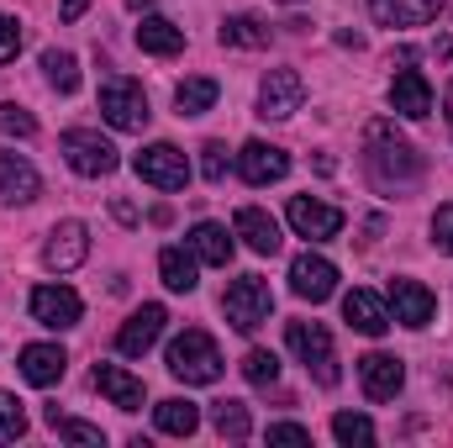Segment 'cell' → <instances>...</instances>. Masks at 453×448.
<instances>
[{"label": "cell", "instance_id": "2", "mask_svg": "<svg viewBox=\"0 0 453 448\" xmlns=\"http://www.w3.org/2000/svg\"><path fill=\"white\" fill-rule=\"evenodd\" d=\"M164 364L185 385H217L222 380V353H217L211 333H201V328H185V333L174 337L169 353H164Z\"/></svg>", "mask_w": 453, "mask_h": 448}, {"label": "cell", "instance_id": "6", "mask_svg": "<svg viewBox=\"0 0 453 448\" xmlns=\"http://www.w3.org/2000/svg\"><path fill=\"white\" fill-rule=\"evenodd\" d=\"M137 180L153 185V190H185L190 185V158L174 148V143H148L137 158H132Z\"/></svg>", "mask_w": 453, "mask_h": 448}, {"label": "cell", "instance_id": "30", "mask_svg": "<svg viewBox=\"0 0 453 448\" xmlns=\"http://www.w3.org/2000/svg\"><path fill=\"white\" fill-rule=\"evenodd\" d=\"M42 74H48V85H53L58 96H74V90H80V64H74V53L48 48V53H42Z\"/></svg>", "mask_w": 453, "mask_h": 448}, {"label": "cell", "instance_id": "23", "mask_svg": "<svg viewBox=\"0 0 453 448\" xmlns=\"http://www.w3.org/2000/svg\"><path fill=\"white\" fill-rule=\"evenodd\" d=\"M443 5L449 0H369L380 27H427V21H438Z\"/></svg>", "mask_w": 453, "mask_h": 448}, {"label": "cell", "instance_id": "18", "mask_svg": "<svg viewBox=\"0 0 453 448\" xmlns=\"http://www.w3.org/2000/svg\"><path fill=\"white\" fill-rule=\"evenodd\" d=\"M342 317H348V328L353 333H364V337H380V333H390V306L374 296V290H348L342 296Z\"/></svg>", "mask_w": 453, "mask_h": 448}, {"label": "cell", "instance_id": "24", "mask_svg": "<svg viewBox=\"0 0 453 448\" xmlns=\"http://www.w3.org/2000/svg\"><path fill=\"white\" fill-rule=\"evenodd\" d=\"M96 390L121 412H142V380L121 364H96Z\"/></svg>", "mask_w": 453, "mask_h": 448}, {"label": "cell", "instance_id": "15", "mask_svg": "<svg viewBox=\"0 0 453 448\" xmlns=\"http://www.w3.org/2000/svg\"><path fill=\"white\" fill-rule=\"evenodd\" d=\"M358 385H364V396L369 401H395L401 396V385H406V364L395 359V353H364L358 359Z\"/></svg>", "mask_w": 453, "mask_h": 448}, {"label": "cell", "instance_id": "39", "mask_svg": "<svg viewBox=\"0 0 453 448\" xmlns=\"http://www.w3.org/2000/svg\"><path fill=\"white\" fill-rule=\"evenodd\" d=\"M21 53V21L16 16H0V64H11Z\"/></svg>", "mask_w": 453, "mask_h": 448}, {"label": "cell", "instance_id": "31", "mask_svg": "<svg viewBox=\"0 0 453 448\" xmlns=\"http://www.w3.org/2000/svg\"><path fill=\"white\" fill-rule=\"evenodd\" d=\"M333 438H338L342 448H369L380 433H374V422H369L364 412H338V417H333Z\"/></svg>", "mask_w": 453, "mask_h": 448}, {"label": "cell", "instance_id": "8", "mask_svg": "<svg viewBox=\"0 0 453 448\" xmlns=\"http://www.w3.org/2000/svg\"><path fill=\"white\" fill-rule=\"evenodd\" d=\"M101 116L116 132H142L153 112H148V96H142L137 80H106L101 85Z\"/></svg>", "mask_w": 453, "mask_h": 448}, {"label": "cell", "instance_id": "28", "mask_svg": "<svg viewBox=\"0 0 453 448\" xmlns=\"http://www.w3.org/2000/svg\"><path fill=\"white\" fill-rule=\"evenodd\" d=\"M217 96H222V85L217 80H206V74H196V80H180V90H174V106L180 116H201L217 106Z\"/></svg>", "mask_w": 453, "mask_h": 448}, {"label": "cell", "instance_id": "5", "mask_svg": "<svg viewBox=\"0 0 453 448\" xmlns=\"http://www.w3.org/2000/svg\"><path fill=\"white\" fill-rule=\"evenodd\" d=\"M285 343H290V353L322 380V385H338V353H333V333L322 328V322H290L285 328Z\"/></svg>", "mask_w": 453, "mask_h": 448}, {"label": "cell", "instance_id": "22", "mask_svg": "<svg viewBox=\"0 0 453 448\" xmlns=\"http://www.w3.org/2000/svg\"><path fill=\"white\" fill-rule=\"evenodd\" d=\"M158 280L174 290V296H190L196 285H201V259L190 253V243L180 248V243H169L164 253H158Z\"/></svg>", "mask_w": 453, "mask_h": 448}, {"label": "cell", "instance_id": "25", "mask_svg": "<svg viewBox=\"0 0 453 448\" xmlns=\"http://www.w3.org/2000/svg\"><path fill=\"white\" fill-rule=\"evenodd\" d=\"M137 48L153 53V58H174V53H185V32H180L169 16H142V27H137Z\"/></svg>", "mask_w": 453, "mask_h": 448}, {"label": "cell", "instance_id": "32", "mask_svg": "<svg viewBox=\"0 0 453 448\" xmlns=\"http://www.w3.org/2000/svg\"><path fill=\"white\" fill-rule=\"evenodd\" d=\"M48 428H53L58 438H69V444H90V448H101V444H106V433H101L96 422H80V417H64L58 406H48Z\"/></svg>", "mask_w": 453, "mask_h": 448}, {"label": "cell", "instance_id": "1", "mask_svg": "<svg viewBox=\"0 0 453 448\" xmlns=\"http://www.w3.org/2000/svg\"><path fill=\"white\" fill-rule=\"evenodd\" d=\"M364 143H369V174H374V185H406V180L422 174V153L395 132V121H374Z\"/></svg>", "mask_w": 453, "mask_h": 448}, {"label": "cell", "instance_id": "20", "mask_svg": "<svg viewBox=\"0 0 453 448\" xmlns=\"http://www.w3.org/2000/svg\"><path fill=\"white\" fill-rule=\"evenodd\" d=\"M42 196V174L21 158V153H0V201L11 206H27Z\"/></svg>", "mask_w": 453, "mask_h": 448}, {"label": "cell", "instance_id": "42", "mask_svg": "<svg viewBox=\"0 0 453 448\" xmlns=\"http://www.w3.org/2000/svg\"><path fill=\"white\" fill-rule=\"evenodd\" d=\"M443 106H449V127H453V80H449V96H443Z\"/></svg>", "mask_w": 453, "mask_h": 448}, {"label": "cell", "instance_id": "14", "mask_svg": "<svg viewBox=\"0 0 453 448\" xmlns=\"http://www.w3.org/2000/svg\"><path fill=\"white\" fill-rule=\"evenodd\" d=\"M390 317L401 322V328H427L433 317H438V296L422 285V280H390Z\"/></svg>", "mask_w": 453, "mask_h": 448}, {"label": "cell", "instance_id": "29", "mask_svg": "<svg viewBox=\"0 0 453 448\" xmlns=\"http://www.w3.org/2000/svg\"><path fill=\"white\" fill-rule=\"evenodd\" d=\"M217 37H222V48H269V27L258 16H248V11L242 16H226Z\"/></svg>", "mask_w": 453, "mask_h": 448}, {"label": "cell", "instance_id": "35", "mask_svg": "<svg viewBox=\"0 0 453 448\" xmlns=\"http://www.w3.org/2000/svg\"><path fill=\"white\" fill-rule=\"evenodd\" d=\"M16 438H27V412L11 390H0V444H16Z\"/></svg>", "mask_w": 453, "mask_h": 448}, {"label": "cell", "instance_id": "3", "mask_svg": "<svg viewBox=\"0 0 453 448\" xmlns=\"http://www.w3.org/2000/svg\"><path fill=\"white\" fill-rule=\"evenodd\" d=\"M58 153H64L69 169L85 174V180H106V174H116V164H121V153L111 148V137H101L96 127H69V132L58 137Z\"/></svg>", "mask_w": 453, "mask_h": 448}, {"label": "cell", "instance_id": "17", "mask_svg": "<svg viewBox=\"0 0 453 448\" xmlns=\"http://www.w3.org/2000/svg\"><path fill=\"white\" fill-rule=\"evenodd\" d=\"M64 369H69V353H64L58 343H27V348H21V380H27V385L48 390V385L64 380Z\"/></svg>", "mask_w": 453, "mask_h": 448}, {"label": "cell", "instance_id": "40", "mask_svg": "<svg viewBox=\"0 0 453 448\" xmlns=\"http://www.w3.org/2000/svg\"><path fill=\"white\" fill-rule=\"evenodd\" d=\"M433 243H438L443 253H453V201L438 206V217H433Z\"/></svg>", "mask_w": 453, "mask_h": 448}, {"label": "cell", "instance_id": "19", "mask_svg": "<svg viewBox=\"0 0 453 448\" xmlns=\"http://www.w3.org/2000/svg\"><path fill=\"white\" fill-rule=\"evenodd\" d=\"M232 237H242L258 259H274L280 243H285V237H280V222H274L269 212H258V206H242V212L232 217Z\"/></svg>", "mask_w": 453, "mask_h": 448}, {"label": "cell", "instance_id": "37", "mask_svg": "<svg viewBox=\"0 0 453 448\" xmlns=\"http://www.w3.org/2000/svg\"><path fill=\"white\" fill-rule=\"evenodd\" d=\"M269 444L311 448V428H301V422H274V428H269Z\"/></svg>", "mask_w": 453, "mask_h": 448}, {"label": "cell", "instance_id": "36", "mask_svg": "<svg viewBox=\"0 0 453 448\" xmlns=\"http://www.w3.org/2000/svg\"><path fill=\"white\" fill-rule=\"evenodd\" d=\"M0 132L5 137H32L37 132V116L27 112V106H16V101H0Z\"/></svg>", "mask_w": 453, "mask_h": 448}, {"label": "cell", "instance_id": "10", "mask_svg": "<svg viewBox=\"0 0 453 448\" xmlns=\"http://www.w3.org/2000/svg\"><path fill=\"white\" fill-rule=\"evenodd\" d=\"M301 101H306V80H301L296 69H269V80L258 85V116H264V121L296 116Z\"/></svg>", "mask_w": 453, "mask_h": 448}, {"label": "cell", "instance_id": "34", "mask_svg": "<svg viewBox=\"0 0 453 448\" xmlns=\"http://www.w3.org/2000/svg\"><path fill=\"white\" fill-rule=\"evenodd\" d=\"M242 380H248V385H274V380H280V359H274L269 348H248V353H242Z\"/></svg>", "mask_w": 453, "mask_h": 448}, {"label": "cell", "instance_id": "33", "mask_svg": "<svg viewBox=\"0 0 453 448\" xmlns=\"http://www.w3.org/2000/svg\"><path fill=\"white\" fill-rule=\"evenodd\" d=\"M211 422H217V433L232 438V444H242V438L253 433V417H248V406H242V401H217Z\"/></svg>", "mask_w": 453, "mask_h": 448}, {"label": "cell", "instance_id": "11", "mask_svg": "<svg viewBox=\"0 0 453 448\" xmlns=\"http://www.w3.org/2000/svg\"><path fill=\"white\" fill-rule=\"evenodd\" d=\"M90 259V227L85 222H58L48 232V243H42V264L53 269V274H69V269H80Z\"/></svg>", "mask_w": 453, "mask_h": 448}, {"label": "cell", "instance_id": "44", "mask_svg": "<svg viewBox=\"0 0 453 448\" xmlns=\"http://www.w3.org/2000/svg\"><path fill=\"white\" fill-rule=\"evenodd\" d=\"M285 5H296V0H285Z\"/></svg>", "mask_w": 453, "mask_h": 448}, {"label": "cell", "instance_id": "41", "mask_svg": "<svg viewBox=\"0 0 453 448\" xmlns=\"http://www.w3.org/2000/svg\"><path fill=\"white\" fill-rule=\"evenodd\" d=\"M85 5H90V0H58V16H64V21H80Z\"/></svg>", "mask_w": 453, "mask_h": 448}, {"label": "cell", "instance_id": "43", "mask_svg": "<svg viewBox=\"0 0 453 448\" xmlns=\"http://www.w3.org/2000/svg\"><path fill=\"white\" fill-rule=\"evenodd\" d=\"M127 5H132V11H153V0H127Z\"/></svg>", "mask_w": 453, "mask_h": 448}, {"label": "cell", "instance_id": "16", "mask_svg": "<svg viewBox=\"0 0 453 448\" xmlns=\"http://www.w3.org/2000/svg\"><path fill=\"white\" fill-rule=\"evenodd\" d=\"M164 322H169V312L158 306V301H148V306H137L127 322H121V333H116V348L127 353V359H142L158 337H164Z\"/></svg>", "mask_w": 453, "mask_h": 448}, {"label": "cell", "instance_id": "13", "mask_svg": "<svg viewBox=\"0 0 453 448\" xmlns=\"http://www.w3.org/2000/svg\"><path fill=\"white\" fill-rule=\"evenodd\" d=\"M237 174L248 180V185H280L285 174H290V153L285 148H274V143H242L237 148Z\"/></svg>", "mask_w": 453, "mask_h": 448}, {"label": "cell", "instance_id": "4", "mask_svg": "<svg viewBox=\"0 0 453 448\" xmlns=\"http://www.w3.org/2000/svg\"><path fill=\"white\" fill-rule=\"evenodd\" d=\"M222 312H226V322H232L237 333L264 328V322H269V312H274V290H269V280H258V274L232 280V285H226V296H222Z\"/></svg>", "mask_w": 453, "mask_h": 448}, {"label": "cell", "instance_id": "26", "mask_svg": "<svg viewBox=\"0 0 453 448\" xmlns=\"http://www.w3.org/2000/svg\"><path fill=\"white\" fill-rule=\"evenodd\" d=\"M153 428H158L164 438H190V433L201 428V406L185 401V396H169V401L153 406Z\"/></svg>", "mask_w": 453, "mask_h": 448}, {"label": "cell", "instance_id": "21", "mask_svg": "<svg viewBox=\"0 0 453 448\" xmlns=\"http://www.w3.org/2000/svg\"><path fill=\"white\" fill-rule=\"evenodd\" d=\"M390 106L401 116H411V121H422V116L433 112V85H427V74H422V69H401V74L390 80Z\"/></svg>", "mask_w": 453, "mask_h": 448}, {"label": "cell", "instance_id": "27", "mask_svg": "<svg viewBox=\"0 0 453 448\" xmlns=\"http://www.w3.org/2000/svg\"><path fill=\"white\" fill-rule=\"evenodd\" d=\"M185 243H190V253H196L201 264H217V269H226V259H232V248H237L222 222H196Z\"/></svg>", "mask_w": 453, "mask_h": 448}, {"label": "cell", "instance_id": "7", "mask_svg": "<svg viewBox=\"0 0 453 448\" xmlns=\"http://www.w3.org/2000/svg\"><path fill=\"white\" fill-rule=\"evenodd\" d=\"M27 306H32V322L48 328V333H69V328H80V317H85V301H80L74 285H37Z\"/></svg>", "mask_w": 453, "mask_h": 448}, {"label": "cell", "instance_id": "12", "mask_svg": "<svg viewBox=\"0 0 453 448\" xmlns=\"http://www.w3.org/2000/svg\"><path fill=\"white\" fill-rule=\"evenodd\" d=\"M285 222L296 227V237H311V243H327L342 232V212L327 201H311V196H290L285 206Z\"/></svg>", "mask_w": 453, "mask_h": 448}, {"label": "cell", "instance_id": "9", "mask_svg": "<svg viewBox=\"0 0 453 448\" xmlns=\"http://www.w3.org/2000/svg\"><path fill=\"white\" fill-rule=\"evenodd\" d=\"M290 290H296L301 301H311V306L327 301V296L338 290V264L322 259V253H311V248L296 253V259H290Z\"/></svg>", "mask_w": 453, "mask_h": 448}, {"label": "cell", "instance_id": "38", "mask_svg": "<svg viewBox=\"0 0 453 448\" xmlns=\"http://www.w3.org/2000/svg\"><path fill=\"white\" fill-rule=\"evenodd\" d=\"M201 153H206V158H201V174H206L211 185H222V180H226V148H222V143H206Z\"/></svg>", "mask_w": 453, "mask_h": 448}]
</instances>
